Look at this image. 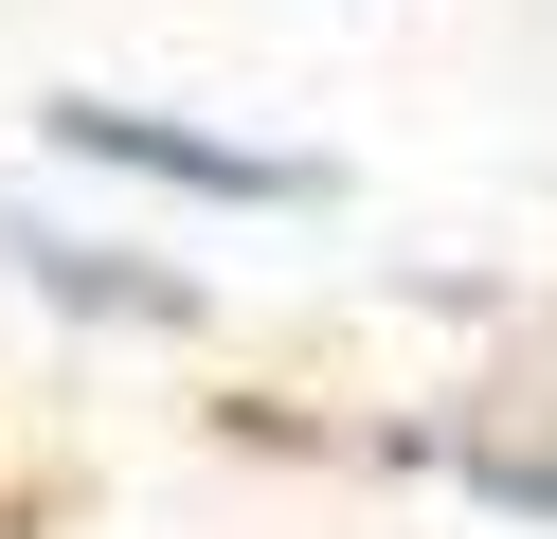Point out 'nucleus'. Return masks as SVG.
Wrapping results in <instances>:
<instances>
[{"instance_id": "f257e3e1", "label": "nucleus", "mask_w": 557, "mask_h": 539, "mask_svg": "<svg viewBox=\"0 0 557 539\" xmlns=\"http://www.w3.org/2000/svg\"><path fill=\"white\" fill-rule=\"evenodd\" d=\"M37 126L73 144V162L181 180V198H234V216H306V198H324V162H288V144H216V126H162V108H109V90H54Z\"/></svg>"}]
</instances>
